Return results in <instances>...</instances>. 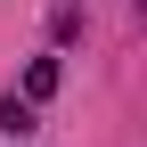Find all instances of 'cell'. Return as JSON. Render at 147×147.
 <instances>
[{
	"instance_id": "obj_1",
	"label": "cell",
	"mask_w": 147,
	"mask_h": 147,
	"mask_svg": "<svg viewBox=\"0 0 147 147\" xmlns=\"http://www.w3.org/2000/svg\"><path fill=\"white\" fill-rule=\"evenodd\" d=\"M57 90V57H33V74H25V98H49Z\"/></svg>"
}]
</instances>
